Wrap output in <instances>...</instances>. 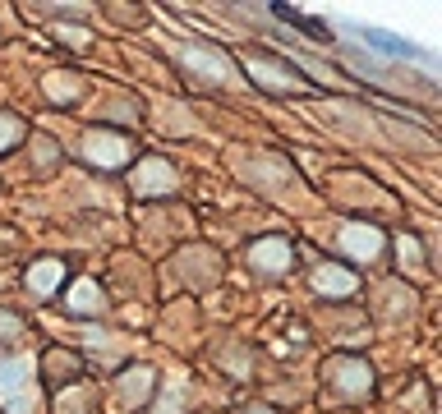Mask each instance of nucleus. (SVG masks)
<instances>
[{
  "instance_id": "f257e3e1",
  "label": "nucleus",
  "mask_w": 442,
  "mask_h": 414,
  "mask_svg": "<svg viewBox=\"0 0 442 414\" xmlns=\"http://www.w3.org/2000/svg\"><path fill=\"white\" fill-rule=\"evenodd\" d=\"M244 69H249V78H254V83H263L267 92H281V97L299 87V78L290 74V69H281L276 60H267V55H244Z\"/></svg>"
},
{
  "instance_id": "f03ea898",
  "label": "nucleus",
  "mask_w": 442,
  "mask_h": 414,
  "mask_svg": "<svg viewBox=\"0 0 442 414\" xmlns=\"http://www.w3.org/2000/svg\"><path fill=\"white\" fill-rule=\"evenodd\" d=\"M23 382H28V364H0V392L10 396V410L14 414H28L33 410V401H28V396H23Z\"/></svg>"
},
{
  "instance_id": "7ed1b4c3",
  "label": "nucleus",
  "mask_w": 442,
  "mask_h": 414,
  "mask_svg": "<svg viewBox=\"0 0 442 414\" xmlns=\"http://www.w3.org/2000/svg\"><path fill=\"white\" fill-rule=\"evenodd\" d=\"M332 373H336V378H341V382H345L341 392H350V396H359V392H369V387H373V373H369V369H364V364H350V359H336V364H332V369H327V378H332Z\"/></svg>"
},
{
  "instance_id": "20e7f679",
  "label": "nucleus",
  "mask_w": 442,
  "mask_h": 414,
  "mask_svg": "<svg viewBox=\"0 0 442 414\" xmlns=\"http://www.w3.org/2000/svg\"><path fill=\"white\" fill-rule=\"evenodd\" d=\"M176 185V175L166 171V162H143V171L134 175V189L138 194H162V189Z\"/></svg>"
},
{
  "instance_id": "39448f33",
  "label": "nucleus",
  "mask_w": 442,
  "mask_h": 414,
  "mask_svg": "<svg viewBox=\"0 0 442 414\" xmlns=\"http://www.w3.org/2000/svg\"><path fill=\"white\" fill-rule=\"evenodd\" d=\"M341 244H345L350 253H359V258H373V253L383 249V235H378L373 226H345Z\"/></svg>"
},
{
  "instance_id": "423d86ee",
  "label": "nucleus",
  "mask_w": 442,
  "mask_h": 414,
  "mask_svg": "<svg viewBox=\"0 0 442 414\" xmlns=\"http://www.w3.org/2000/svg\"><path fill=\"white\" fill-rule=\"evenodd\" d=\"M88 152L97 157V162H106V166H120L124 157H129V143H124V138H92Z\"/></svg>"
},
{
  "instance_id": "0eeeda50",
  "label": "nucleus",
  "mask_w": 442,
  "mask_h": 414,
  "mask_svg": "<svg viewBox=\"0 0 442 414\" xmlns=\"http://www.w3.org/2000/svg\"><path fill=\"white\" fill-rule=\"evenodd\" d=\"M286 258H290V249L281 240H267V244H258V249H254V262H258V267H267V272H281Z\"/></svg>"
},
{
  "instance_id": "6e6552de",
  "label": "nucleus",
  "mask_w": 442,
  "mask_h": 414,
  "mask_svg": "<svg viewBox=\"0 0 442 414\" xmlns=\"http://www.w3.org/2000/svg\"><path fill=\"white\" fill-rule=\"evenodd\" d=\"M60 272H65V267H60L55 258H46V262H37L33 272H28V281H33V290H37V294H51V290H55V281H60Z\"/></svg>"
},
{
  "instance_id": "1a4fd4ad",
  "label": "nucleus",
  "mask_w": 442,
  "mask_h": 414,
  "mask_svg": "<svg viewBox=\"0 0 442 414\" xmlns=\"http://www.w3.org/2000/svg\"><path fill=\"white\" fill-rule=\"evenodd\" d=\"M318 290L345 294V290H355V276L345 272V267H318Z\"/></svg>"
},
{
  "instance_id": "9d476101",
  "label": "nucleus",
  "mask_w": 442,
  "mask_h": 414,
  "mask_svg": "<svg viewBox=\"0 0 442 414\" xmlns=\"http://www.w3.org/2000/svg\"><path fill=\"white\" fill-rule=\"evenodd\" d=\"M212 51H185V60L189 65H199L203 74H212V78H226V60H208Z\"/></svg>"
},
{
  "instance_id": "9b49d317",
  "label": "nucleus",
  "mask_w": 442,
  "mask_h": 414,
  "mask_svg": "<svg viewBox=\"0 0 442 414\" xmlns=\"http://www.w3.org/2000/svg\"><path fill=\"white\" fill-rule=\"evenodd\" d=\"M355 33L364 37V42L383 46V51H392V55H401V51H406V42H401V37H387V33H378V28H355Z\"/></svg>"
},
{
  "instance_id": "f8f14e48",
  "label": "nucleus",
  "mask_w": 442,
  "mask_h": 414,
  "mask_svg": "<svg viewBox=\"0 0 442 414\" xmlns=\"http://www.w3.org/2000/svg\"><path fill=\"white\" fill-rule=\"evenodd\" d=\"M69 308H97V285H74V290H69Z\"/></svg>"
},
{
  "instance_id": "ddd939ff",
  "label": "nucleus",
  "mask_w": 442,
  "mask_h": 414,
  "mask_svg": "<svg viewBox=\"0 0 442 414\" xmlns=\"http://www.w3.org/2000/svg\"><path fill=\"white\" fill-rule=\"evenodd\" d=\"M19 138H23V124L14 120V115H0V152H5V148H14Z\"/></svg>"
},
{
  "instance_id": "4468645a",
  "label": "nucleus",
  "mask_w": 442,
  "mask_h": 414,
  "mask_svg": "<svg viewBox=\"0 0 442 414\" xmlns=\"http://www.w3.org/2000/svg\"><path fill=\"white\" fill-rule=\"evenodd\" d=\"M249 414H267V410H249Z\"/></svg>"
}]
</instances>
